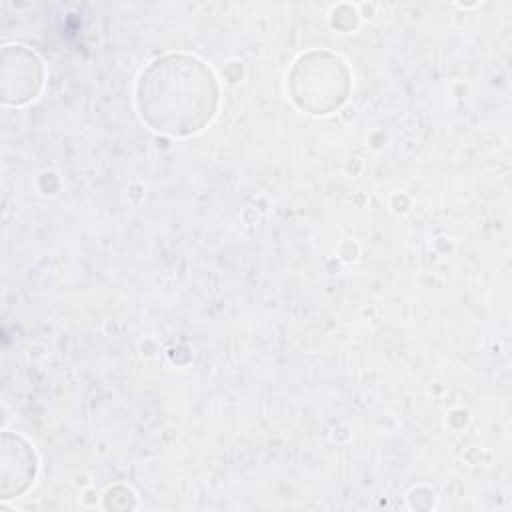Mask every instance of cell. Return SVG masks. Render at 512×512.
I'll use <instances>...</instances> for the list:
<instances>
[{
	"label": "cell",
	"instance_id": "1",
	"mask_svg": "<svg viewBox=\"0 0 512 512\" xmlns=\"http://www.w3.org/2000/svg\"><path fill=\"white\" fill-rule=\"evenodd\" d=\"M136 104L154 130L188 136L202 130L216 112V78L196 56L166 54L142 70Z\"/></svg>",
	"mask_w": 512,
	"mask_h": 512
},
{
	"label": "cell",
	"instance_id": "2",
	"mask_svg": "<svg viewBox=\"0 0 512 512\" xmlns=\"http://www.w3.org/2000/svg\"><path fill=\"white\" fill-rule=\"evenodd\" d=\"M350 76L346 64L328 52L302 56L290 78L292 98L312 114H326L338 108L348 94Z\"/></svg>",
	"mask_w": 512,
	"mask_h": 512
}]
</instances>
